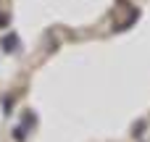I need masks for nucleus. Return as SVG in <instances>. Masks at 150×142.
I'll return each instance as SVG.
<instances>
[{
    "instance_id": "nucleus-1",
    "label": "nucleus",
    "mask_w": 150,
    "mask_h": 142,
    "mask_svg": "<svg viewBox=\"0 0 150 142\" xmlns=\"http://www.w3.org/2000/svg\"><path fill=\"white\" fill-rule=\"evenodd\" d=\"M3 47H5V50H11V47H16V37H8V40L3 42Z\"/></svg>"
}]
</instances>
